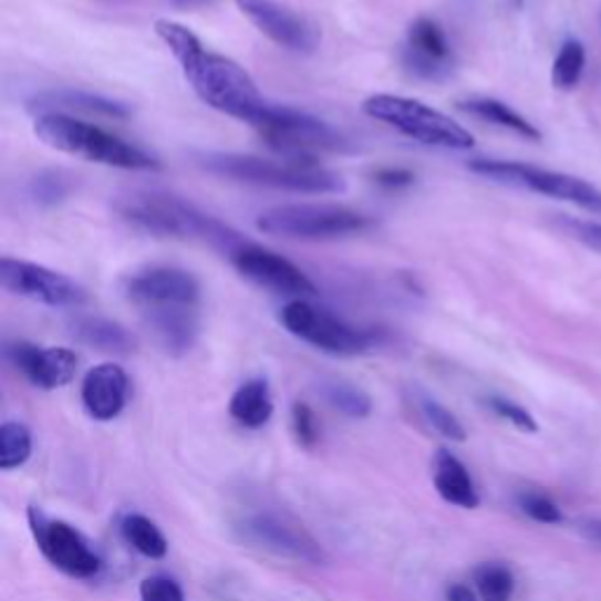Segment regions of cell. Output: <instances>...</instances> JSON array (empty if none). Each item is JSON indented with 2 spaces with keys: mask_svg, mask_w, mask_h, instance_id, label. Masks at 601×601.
<instances>
[{
  "mask_svg": "<svg viewBox=\"0 0 601 601\" xmlns=\"http://www.w3.org/2000/svg\"><path fill=\"white\" fill-rule=\"evenodd\" d=\"M153 29L169 48L174 60L179 62L193 92L207 106L251 127L259 123L270 102L263 100L257 83L238 62L205 50L196 33L179 22H172V19H158Z\"/></svg>",
  "mask_w": 601,
  "mask_h": 601,
  "instance_id": "1",
  "label": "cell"
},
{
  "mask_svg": "<svg viewBox=\"0 0 601 601\" xmlns=\"http://www.w3.org/2000/svg\"><path fill=\"white\" fill-rule=\"evenodd\" d=\"M115 209L123 221L151 236L196 238L224 249L226 255L245 242L238 230L169 193H132L115 203Z\"/></svg>",
  "mask_w": 601,
  "mask_h": 601,
  "instance_id": "2",
  "label": "cell"
},
{
  "mask_svg": "<svg viewBox=\"0 0 601 601\" xmlns=\"http://www.w3.org/2000/svg\"><path fill=\"white\" fill-rule=\"evenodd\" d=\"M33 132L45 146L66 155H75V158H83L87 163L137 172H155L163 167L155 155L115 137V134L102 127L75 121L69 113L35 115Z\"/></svg>",
  "mask_w": 601,
  "mask_h": 601,
  "instance_id": "3",
  "label": "cell"
},
{
  "mask_svg": "<svg viewBox=\"0 0 601 601\" xmlns=\"http://www.w3.org/2000/svg\"><path fill=\"white\" fill-rule=\"evenodd\" d=\"M196 163L209 174H217L221 179L268 186L292 193H313V196H324V193H343L345 182L341 174L322 169L318 165H301V163H273L257 155L242 153H219L207 151L200 153Z\"/></svg>",
  "mask_w": 601,
  "mask_h": 601,
  "instance_id": "4",
  "label": "cell"
},
{
  "mask_svg": "<svg viewBox=\"0 0 601 601\" xmlns=\"http://www.w3.org/2000/svg\"><path fill=\"white\" fill-rule=\"evenodd\" d=\"M362 111L374 121L395 127L404 137H410L425 146L452 148V151H468L475 146V137L452 121L447 113H442L418 100L400 94H374L364 100Z\"/></svg>",
  "mask_w": 601,
  "mask_h": 601,
  "instance_id": "5",
  "label": "cell"
},
{
  "mask_svg": "<svg viewBox=\"0 0 601 601\" xmlns=\"http://www.w3.org/2000/svg\"><path fill=\"white\" fill-rule=\"evenodd\" d=\"M261 137L287 155V163L315 165L318 153H343L351 148L339 129L305 111L270 102L255 125Z\"/></svg>",
  "mask_w": 601,
  "mask_h": 601,
  "instance_id": "6",
  "label": "cell"
},
{
  "mask_svg": "<svg viewBox=\"0 0 601 601\" xmlns=\"http://www.w3.org/2000/svg\"><path fill=\"white\" fill-rule=\"evenodd\" d=\"M370 215L343 205H278L261 211L257 228L292 240H334L374 228Z\"/></svg>",
  "mask_w": 601,
  "mask_h": 601,
  "instance_id": "7",
  "label": "cell"
},
{
  "mask_svg": "<svg viewBox=\"0 0 601 601\" xmlns=\"http://www.w3.org/2000/svg\"><path fill=\"white\" fill-rule=\"evenodd\" d=\"M468 169L479 174V177H487V179L517 186V188H527V190L540 193V196L571 203L580 209L592 211V215H601V190L583 179L571 177V174L542 169V167H533L525 163L489 160V158L470 160Z\"/></svg>",
  "mask_w": 601,
  "mask_h": 601,
  "instance_id": "8",
  "label": "cell"
},
{
  "mask_svg": "<svg viewBox=\"0 0 601 601\" xmlns=\"http://www.w3.org/2000/svg\"><path fill=\"white\" fill-rule=\"evenodd\" d=\"M280 324L292 336L315 345L322 353L339 358L362 355L370 351L376 341L372 332H364V329L348 324L334 313H329V310L310 305L303 299L289 301L280 310Z\"/></svg>",
  "mask_w": 601,
  "mask_h": 601,
  "instance_id": "9",
  "label": "cell"
},
{
  "mask_svg": "<svg viewBox=\"0 0 601 601\" xmlns=\"http://www.w3.org/2000/svg\"><path fill=\"white\" fill-rule=\"evenodd\" d=\"M0 287L48 308H81L90 301L85 289L60 270L12 257L0 259Z\"/></svg>",
  "mask_w": 601,
  "mask_h": 601,
  "instance_id": "10",
  "label": "cell"
},
{
  "mask_svg": "<svg viewBox=\"0 0 601 601\" xmlns=\"http://www.w3.org/2000/svg\"><path fill=\"white\" fill-rule=\"evenodd\" d=\"M29 525L38 542V550L45 555L54 569L81 580L100 576L102 557L94 552L81 531L62 519L45 517V512L38 508H29Z\"/></svg>",
  "mask_w": 601,
  "mask_h": 601,
  "instance_id": "11",
  "label": "cell"
},
{
  "mask_svg": "<svg viewBox=\"0 0 601 601\" xmlns=\"http://www.w3.org/2000/svg\"><path fill=\"white\" fill-rule=\"evenodd\" d=\"M236 529L245 542H251V546L273 552L278 557L305 561V564H322L327 559L320 542L289 515L259 510L245 515Z\"/></svg>",
  "mask_w": 601,
  "mask_h": 601,
  "instance_id": "12",
  "label": "cell"
},
{
  "mask_svg": "<svg viewBox=\"0 0 601 601\" xmlns=\"http://www.w3.org/2000/svg\"><path fill=\"white\" fill-rule=\"evenodd\" d=\"M228 259L245 280L268 289V292L299 299L313 297L318 292L313 280L299 266L261 245L245 240L228 251Z\"/></svg>",
  "mask_w": 601,
  "mask_h": 601,
  "instance_id": "13",
  "label": "cell"
},
{
  "mask_svg": "<svg viewBox=\"0 0 601 601\" xmlns=\"http://www.w3.org/2000/svg\"><path fill=\"white\" fill-rule=\"evenodd\" d=\"M123 294L142 310L196 305L200 308V282L188 270L172 266H151L123 280Z\"/></svg>",
  "mask_w": 601,
  "mask_h": 601,
  "instance_id": "14",
  "label": "cell"
},
{
  "mask_svg": "<svg viewBox=\"0 0 601 601\" xmlns=\"http://www.w3.org/2000/svg\"><path fill=\"white\" fill-rule=\"evenodd\" d=\"M236 6L276 45L292 52H313L318 48V27L278 0H236Z\"/></svg>",
  "mask_w": 601,
  "mask_h": 601,
  "instance_id": "15",
  "label": "cell"
},
{
  "mask_svg": "<svg viewBox=\"0 0 601 601\" xmlns=\"http://www.w3.org/2000/svg\"><path fill=\"white\" fill-rule=\"evenodd\" d=\"M6 358L29 383L43 391H56L73 381L77 358L69 348H41L29 341H12L6 345Z\"/></svg>",
  "mask_w": 601,
  "mask_h": 601,
  "instance_id": "16",
  "label": "cell"
},
{
  "mask_svg": "<svg viewBox=\"0 0 601 601\" xmlns=\"http://www.w3.org/2000/svg\"><path fill=\"white\" fill-rule=\"evenodd\" d=\"M144 324L153 341L172 358L193 351L200 336V313L196 305H169L142 310Z\"/></svg>",
  "mask_w": 601,
  "mask_h": 601,
  "instance_id": "17",
  "label": "cell"
},
{
  "mask_svg": "<svg viewBox=\"0 0 601 601\" xmlns=\"http://www.w3.org/2000/svg\"><path fill=\"white\" fill-rule=\"evenodd\" d=\"M406 66L414 73L428 77V81H439L449 71L452 64V45L447 33L428 17H418L416 22L406 31Z\"/></svg>",
  "mask_w": 601,
  "mask_h": 601,
  "instance_id": "18",
  "label": "cell"
},
{
  "mask_svg": "<svg viewBox=\"0 0 601 601\" xmlns=\"http://www.w3.org/2000/svg\"><path fill=\"white\" fill-rule=\"evenodd\" d=\"M81 397L85 412L94 421H113L125 410L129 397V379L123 366L104 362L85 374Z\"/></svg>",
  "mask_w": 601,
  "mask_h": 601,
  "instance_id": "19",
  "label": "cell"
},
{
  "mask_svg": "<svg viewBox=\"0 0 601 601\" xmlns=\"http://www.w3.org/2000/svg\"><path fill=\"white\" fill-rule=\"evenodd\" d=\"M27 108L35 115L85 111V113L106 115V118H113V121H127L132 115V108L125 102L111 100V96L94 94L87 90H73V87L48 90V92L35 94L27 102Z\"/></svg>",
  "mask_w": 601,
  "mask_h": 601,
  "instance_id": "20",
  "label": "cell"
},
{
  "mask_svg": "<svg viewBox=\"0 0 601 601\" xmlns=\"http://www.w3.org/2000/svg\"><path fill=\"white\" fill-rule=\"evenodd\" d=\"M433 484L437 494L463 510L479 508V494L473 484L468 468L447 449H439L433 460Z\"/></svg>",
  "mask_w": 601,
  "mask_h": 601,
  "instance_id": "21",
  "label": "cell"
},
{
  "mask_svg": "<svg viewBox=\"0 0 601 601\" xmlns=\"http://www.w3.org/2000/svg\"><path fill=\"white\" fill-rule=\"evenodd\" d=\"M71 334L77 343H83L92 351L108 353V355H129L137 351V339L121 322L108 318L85 315L75 318L71 324Z\"/></svg>",
  "mask_w": 601,
  "mask_h": 601,
  "instance_id": "22",
  "label": "cell"
},
{
  "mask_svg": "<svg viewBox=\"0 0 601 601\" xmlns=\"http://www.w3.org/2000/svg\"><path fill=\"white\" fill-rule=\"evenodd\" d=\"M273 395L266 379H249L245 381L230 397L228 412L242 428L259 431L273 416Z\"/></svg>",
  "mask_w": 601,
  "mask_h": 601,
  "instance_id": "23",
  "label": "cell"
},
{
  "mask_svg": "<svg viewBox=\"0 0 601 601\" xmlns=\"http://www.w3.org/2000/svg\"><path fill=\"white\" fill-rule=\"evenodd\" d=\"M458 108L475 115V118H479L484 123H491L496 127L510 129V132L519 134V137H525L529 142H540L542 139L540 129L533 123H529L525 115H519L508 104L491 100V96H473V100L458 102Z\"/></svg>",
  "mask_w": 601,
  "mask_h": 601,
  "instance_id": "24",
  "label": "cell"
},
{
  "mask_svg": "<svg viewBox=\"0 0 601 601\" xmlns=\"http://www.w3.org/2000/svg\"><path fill=\"white\" fill-rule=\"evenodd\" d=\"M121 533L127 540V546H132L148 559H163L169 550L165 533L155 527V521L144 515H125L121 521Z\"/></svg>",
  "mask_w": 601,
  "mask_h": 601,
  "instance_id": "25",
  "label": "cell"
},
{
  "mask_svg": "<svg viewBox=\"0 0 601 601\" xmlns=\"http://www.w3.org/2000/svg\"><path fill=\"white\" fill-rule=\"evenodd\" d=\"M479 601H512L515 576L500 561H484L473 573Z\"/></svg>",
  "mask_w": 601,
  "mask_h": 601,
  "instance_id": "26",
  "label": "cell"
},
{
  "mask_svg": "<svg viewBox=\"0 0 601 601\" xmlns=\"http://www.w3.org/2000/svg\"><path fill=\"white\" fill-rule=\"evenodd\" d=\"M33 437L24 423L8 421L0 425V468L14 470L31 458Z\"/></svg>",
  "mask_w": 601,
  "mask_h": 601,
  "instance_id": "27",
  "label": "cell"
},
{
  "mask_svg": "<svg viewBox=\"0 0 601 601\" xmlns=\"http://www.w3.org/2000/svg\"><path fill=\"white\" fill-rule=\"evenodd\" d=\"M324 400L348 418H366L372 414V397L362 387L348 381H327L322 385Z\"/></svg>",
  "mask_w": 601,
  "mask_h": 601,
  "instance_id": "28",
  "label": "cell"
},
{
  "mask_svg": "<svg viewBox=\"0 0 601 601\" xmlns=\"http://www.w3.org/2000/svg\"><path fill=\"white\" fill-rule=\"evenodd\" d=\"M586 71V48L578 41H567L561 45L552 64V85L557 90H573Z\"/></svg>",
  "mask_w": 601,
  "mask_h": 601,
  "instance_id": "29",
  "label": "cell"
},
{
  "mask_svg": "<svg viewBox=\"0 0 601 601\" xmlns=\"http://www.w3.org/2000/svg\"><path fill=\"white\" fill-rule=\"evenodd\" d=\"M416 404H418L421 416L425 421H428L431 428L437 431L442 437H447L452 442H465V439H468V433H465V428H463V423L458 421V416L452 410H447V406H444L442 402H437L431 395L421 393L416 397Z\"/></svg>",
  "mask_w": 601,
  "mask_h": 601,
  "instance_id": "30",
  "label": "cell"
},
{
  "mask_svg": "<svg viewBox=\"0 0 601 601\" xmlns=\"http://www.w3.org/2000/svg\"><path fill=\"white\" fill-rule=\"evenodd\" d=\"M69 193H71L69 179L62 172H54V169L38 172L29 182V196L41 207H54L64 203Z\"/></svg>",
  "mask_w": 601,
  "mask_h": 601,
  "instance_id": "31",
  "label": "cell"
},
{
  "mask_svg": "<svg viewBox=\"0 0 601 601\" xmlns=\"http://www.w3.org/2000/svg\"><path fill=\"white\" fill-rule=\"evenodd\" d=\"M517 506L529 519L538 521V525H561V521H564V515H561L557 502L548 498L546 494H538V491L519 494Z\"/></svg>",
  "mask_w": 601,
  "mask_h": 601,
  "instance_id": "32",
  "label": "cell"
},
{
  "mask_svg": "<svg viewBox=\"0 0 601 601\" xmlns=\"http://www.w3.org/2000/svg\"><path fill=\"white\" fill-rule=\"evenodd\" d=\"M487 406H489V410L496 416H500V418H506L508 423H512L517 431H521V433H538L536 418L521 404H517V402H512L508 397L491 395V397H487Z\"/></svg>",
  "mask_w": 601,
  "mask_h": 601,
  "instance_id": "33",
  "label": "cell"
},
{
  "mask_svg": "<svg viewBox=\"0 0 601 601\" xmlns=\"http://www.w3.org/2000/svg\"><path fill=\"white\" fill-rule=\"evenodd\" d=\"M292 431L303 449H315L320 442V425L315 412L305 402H294L292 406Z\"/></svg>",
  "mask_w": 601,
  "mask_h": 601,
  "instance_id": "34",
  "label": "cell"
},
{
  "mask_svg": "<svg viewBox=\"0 0 601 601\" xmlns=\"http://www.w3.org/2000/svg\"><path fill=\"white\" fill-rule=\"evenodd\" d=\"M142 601H186L182 586L169 576H151L139 588Z\"/></svg>",
  "mask_w": 601,
  "mask_h": 601,
  "instance_id": "35",
  "label": "cell"
},
{
  "mask_svg": "<svg viewBox=\"0 0 601 601\" xmlns=\"http://www.w3.org/2000/svg\"><path fill=\"white\" fill-rule=\"evenodd\" d=\"M414 172L402 167H383L374 174V182L383 188H406L414 184Z\"/></svg>",
  "mask_w": 601,
  "mask_h": 601,
  "instance_id": "36",
  "label": "cell"
},
{
  "mask_svg": "<svg viewBox=\"0 0 601 601\" xmlns=\"http://www.w3.org/2000/svg\"><path fill=\"white\" fill-rule=\"evenodd\" d=\"M569 230L573 232V238L580 242H586L588 247L601 251V224L594 221H567Z\"/></svg>",
  "mask_w": 601,
  "mask_h": 601,
  "instance_id": "37",
  "label": "cell"
},
{
  "mask_svg": "<svg viewBox=\"0 0 601 601\" xmlns=\"http://www.w3.org/2000/svg\"><path fill=\"white\" fill-rule=\"evenodd\" d=\"M578 531L601 548V519H583L578 525Z\"/></svg>",
  "mask_w": 601,
  "mask_h": 601,
  "instance_id": "38",
  "label": "cell"
},
{
  "mask_svg": "<svg viewBox=\"0 0 601 601\" xmlns=\"http://www.w3.org/2000/svg\"><path fill=\"white\" fill-rule=\"evenodd\" d=\"M447 601H479V594L463 583H454L447 588Z\"/></svg>",
  "mask_w": 601,
  "mask_h": 601,
  "instance_id": "39",
  "label": "cell"
},
{
  "mask_svg": "<svg viewBox=\"0 0 601 601\" xmlns=\"http://www.w3.org/2000/svg\"><path fill=\"white\" fill-rule=\"evenodd\" d=\"M177 3H193V0H177Z\"/></svg>",
  "mask_w": 601,
  "mask_h": 601,
  "instance_id": "40",
  "label": "cell"
}]
</instances>
